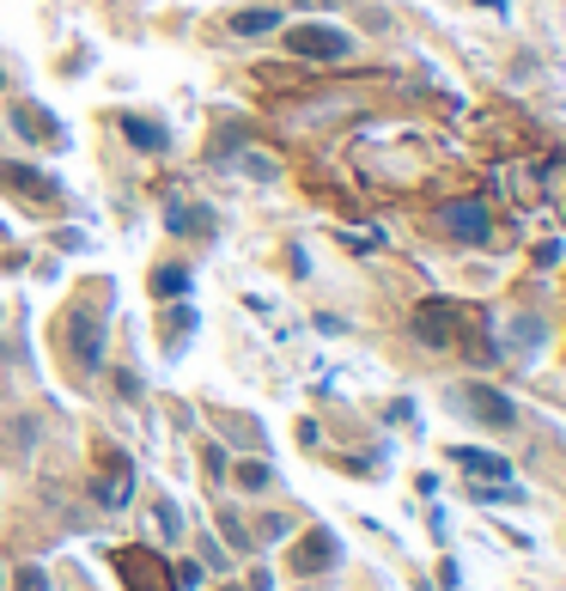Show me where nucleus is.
Masks as SVG:
<instances>
[{
  "label": "nucleus",
  "mask_w": 566,
  "mask_h": 591,
  "mask_svg": "<svg viewBox=\"0 0 566 591\" xmlns=\"http://www.w3.org/2000/svg\"><path fill=\"white\" fill-rule=\"evenodd\" d=\"M244 591H275V579H268V574H262V567H256V574H250V586Z\"/></svg>",
  "instance_id": "412c9836"
},
{
  "label": "nucleus",
  "mask_w": 566,
  "mask_h": 591,
  "mask_svg": "<svg viewBox=\"0 0 566 591\" xmlns=\"http://www.w3.org/2000/svg\"><path fill=\"white\" fill-rule=\"evenodd\" d=\"M219 530H226V543H231V549H250V530L238 525V518H231V513L219 518Z\"/></svg>",
  "instance_id": "a211bd4d"
},
{
  "label": "nucleus",
  "mask_w": 566,
  "mask_h": 591,
  "mask_svg": "<svg viewBox=\"0 0 566 591\" xmlns=\"http://www.w3.org/2000/svg\"><path fill=\"white\" fill-rule=\"evenodd\" d=\"M13 591H49V574H43V567H18Z\"/></svg>",
  "instance_id": "f3484780"
},
{
  "label": "nucleus",
  "mask_w": 566,
  "mask_h": 591,
  "mask_svg": "<svg viewBox=\"0 0 566 591\" xmlns=\"http://www.w3.org/2000/svg\"><path fill=\"white\" fill-rule=\"evenodd\" d=\"M13 128L25 140H49V135H55V123H49V116H37V110H25V104H13Z\"/></svg>",
  "instance_id": "ddd939ff"
},
{
  "label": "nucleus",
  "mask_w": 566,
  "mask_h": 591,
  "mask_svg": "<svg viewBox=\"0 0 566 591\" xmlns=\"http://www.w3.org/2000/svg\"><path fill=\"white\" fill-rule=\"evenodd\" d=\"M451 403H457L469 420H481V427H512V420H518L512 397H500L493 385H463V390H451Z\"/></svg>",
  "instance_id": "7ed1b4c3"
},
{
  "label": "nucleus",
  "mask_w": 566,
  "mask_h": 591,
  "mask_svg": "<svg viewBox=\"0 0 566 591\" xmlns=\"http://www.w3.org/2000/svg\"><path fill=\"white\" fill-rule=\"evenodd\" d=\"M287 55H299V62H348L353 37L336 32V25H292L287 32Z\"/></svg>",
  "instance_id": "f03ea898"
},
{
  "label": "nucleus",
  "mask_w": 566,
  "mask_h": 591,
  "mask_svg": "<svg viewBox=\"0 0 566 591\" xmlns=\"http://www.w3.org/2000/svg\"><path fill=\"white\" fill-rule=\"evenodd\" d=\"M177 586H184V591L201 586V567H196V561H184V567H177Z\"/></svg>",
  "instance_id": "aec40b11"
},
{
  "label": "nucleus",
  "mask_w": 566,
  "mask_h": 591,
  "mask_svg": "<svg viewBox=\"0 0 566 591\" xmlns=\"http://www.w3.org/2000/svg\"><path fill=\"white\" fill-rule=\"evenodd\" d=\"M55 342L67 348V360H74V373H98V360H104V324H98L86 305H74V312L55 324Z\"/></svg>",
  "instance_id": "f257e3e1"
},
{
  "label": "nucleus",
  "mask_w": 566,
  "mask_h": 591,
  "mask_svg": "<svg viewBox=\"0 0 566 591\" xmlns=\"http://www.w3.org/2000/svg\"><path fill=\"white\" fill-rule=\"evenodd\" d=\"M123 135L128 140H135V147H140V153H165V128H159V123H147V116H123Z\"/></svg>",
  "instance_id": "9d476101"
},
{
  "label": "nucleus",
  "mask_w": 566,
  "mask_h": 591,
  "mask_svg": "<svg viewBox=\"0 0 566 591\" xmlns=\"http://www.w3.org/2000/svg\"><path fill=\"white\" fill-rule=\"evenodd\" d=\"M184 293H189V268L184 263L153 268V299H184Z\"/></svg>",
  "instance_id": "f8f14e48"
},
{
  "label": "nucleus",
  "mask_w": 566,
  "mask_h": 591,
  "mask_svg": "<svg viewBox=\"0 0 566 591\" xmlns=\"http://www.w3.org/2000/svg\"><path fill=\"white\" fill-rule=\"evenodd\" d=\"M153 525H159V537L171 543V537L184 530V518H177V506H171V500H159V506H153Z\"/></svg>",
  "instance_id": "2eb2a0df"
},
{
  "label": "nucleus",
  "mask_w": 566,
  "mask_h": 591,
  "mask_svg": "<svg viewBox=\"0 0 566 591\" xmlns=\"http://www.w3.org/2000/svg\"><path fill=\"white\" fill-rule=\"evenodd\" d=\"M444 226H451V238H463V244H481V238L493 232L488 202H451L444 208Z\"/></svg>",
  "instance_id": "0eeeda50"
},
{
  "label": "nucleus",
  "mask_w": 566,
  "mask_h": 591,
  "mask_svg": "<svg viewBox=\"0 0 566 591\" xmlns=\"http://www.w3.org/2000/svg\"><path fill=\"white\" fill-rule=\"evenodd\" d=\"M336 561H341V543L329 537V530H305V537L292 543V574H305V579L329 574Z\"/></svg>",
  "instance_id": "39448f33"
},
{
  "label": "nucleus",
  "mask_w": 566,
  "mask_h": 591,
  "mask_svg": "<svg viewBox=\"0 0 566 591\" xmlns=\"http://www.w3.org/2000/svg\"><path fill=\"white\" fill-rule=\"evenodd\" d=\"M0 189H13V196H25V208H55V202H62V189H55V177L32 172V165H13V159H0Z\"/></svg>",
  "instance_id": "20e7f679"
},
{
  "label": "nucleus",
  "mask_w": 566,
  "mask_h": 591,
  "mask_svg": "<svg viewBox=\"0 0 566 591\" xmlns=\"http://www.w3.org/2000/svg\"><path fill=\"white\" fill-rule=\"evenodd\" d=\"M238 488L262 494V488H275V469H268V464H238Z\"/></svg>",
  "instance_id": "4468645a"
},
{
  "label": "nucleus",
  "mask_w": 566,
  "mask_h": 591,
  "mask_svg": "<svg viewBox=\"0 0 566 591\" xmlns=\"http://www.w3.org/2000/svg\"><path fill=\"white\" fill-rule=\"evenodd\" d=\"M128 488H135V469H128V457L116 452L110 469H104V482H98V500H104V506H128Z\"/></svg>",
  "instance_id": "6e6552de"
},
{
  "label": "nucleus",
  "mask_w": 566,
  "mask_h": 591,
  "mask_svg": "<svg viewBox=\"0 0 566 591\" xmlns=\"http://www.w3.org/2000/svg\"><path fill=\"white\" fill-rule=\"evenodd\" d=\"M226 591H244V586H226Z\"/></svg>",
  "instance_id": "4be33fe9"
},
{
  "label": "nucleus",
  "mask_w": 566,
  "mask_h": 591,
  "mask_svg": "<svg viewBox=\"0 0 566 591\" xmlns=\"http://www.w3.org/2000/svg\"><path fill=\"white\" fill-rule=\"evenodd\" d=\"M451 464H463V469H475V476H493V482H505V457L475 452V445H451Z\"/></svg>",
  "instance_id": "1a4fd4ad"
},
{
  "label": "nucleus",
  "mask_w": 566,
  "mask_h": 591,
  "mask_svg": "<svg viewBox=\"0 0 566 591\" xmlns=\"http://www.w3.org/2000/svg\"><path fill=\"white\" fill-rule=\"evenodd\" d=\"M201 464H207V476H226V452H219V445H207V452H201Z\"/></svg>",
  "instance_id": "6ab92c4d"
},
{
  "label": "nucleus",
  "mask_w": 566,
  "mask_h": 591,
  "mask_svg": "<svg viewBox=\"0 0 566 591\" xmlns=\"http://www.w3.org/2000/svg\"><path fill=\"white\" fill-rule=\"evenodd\" d=\"M231 32H238V37H268V32H280V7H256V13H238V18H231Z\"/></svg>",
  "instance_id": "9b49d317"
},
{
  "label": "nucleus",
  "mask_w": 566,
  "mask_h": 591,
  "mask_svg": "<svg viewBox=\"0 0 566 591\" xmlns=\"http://www.w3.org/2000/svg\"><path fill=\"white\" fill-rule=\"evenodd\" d=\"M189 329H196V312H189V305H177V312H171V354H177V342H184Z\"/></svg>",
  "instance_id": "dca6fc26"
},
{
  "label": "nucleus",
  "mask_w": 566,
  "mask_h": 591,
  "mask_svg": "<svg viewBox=\"0 0 566 591\" xmlns=\"http://www.w3.org/2000/svg\"><path fill=\"white\" fill-rule=\"evenodd\" d=\"M414 336L427 348H451V329H457V312H451V299H427L420 312H414Z\"/></svg>",
  "instance_id": "423d86ee"
}]
</instances>
